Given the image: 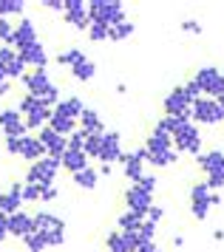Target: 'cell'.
I'll return each mask as SVG.
<instances>
[{"mask_svg":"<svg viewBox=\"0 0 224 252\" xmlns=\"http://www.w3.org/2000/svg\"><path fill=\"white\" fill-rule=\"evenodd\" d=\"M0 80H9V77H6V68H3V65H0Z\"/></svg>","mask_w":224,"mask_h":252,"instance_id":"obj_55","label":"cell"},{"mask_svg":"<svg viewBox=\"0 0 224 252\" xmlns=\"http://www.w3.org/2000/svg\"><path fill=\"white\" fill-rule=\"evenodd\" d=\"M63 20H66L74 32H85L88 34L91 29V12L85 0H66V12H63Z\"/></svg>","mask_w":224,"mask_h":252,"instance_id":"obj_13","label":"cell"},{"mask_svg":"<svg viewBox=\"0 0 224 252\" xmlns=\"http://www.w3.org/2000/svg\"><path fill=\"white\" fill-rule=\"evenodd\" d=\"M60 161H63V170H68L71 176L79 170H85V167H91V159L85 156V150H74V148H68Z\"/></svg>","mask_w":224,"mask_h":252,"instance_id":"obj_25","label":"cell"},{"mask_svg":"<svg viewBox=\"0 0 224 252\" xmlns=\"http://www.w3.org/2000/svg\"><path fill=\"white\" fill-rule=\"evenodd\" d=\"M60 190H57V184H40V204H48V201H54Z\"/></svg>","mask_w":224,"mask_h":252,"instance_id":"obj_42","label":"cell"},{"mask_svg":"<svg viewBox=\"0 0 224 252\" xmlns=\"http://www.w3.org/2000/svg\"><path fill=\"white\" fill-rule=\"evenodd\" d=\"M23 247H26V252H45L48 250V244L43 241V235H37V232H32L29 238H23Z\"/></svg>","mask_w":224,"mask_h":252,"instance_id":"obj_37","label":"cell"},{"mask_svg":"<svg viewBox=\"0 0 224 252\" xmlns=\"http://www.w3.org/2000/svg\"><path fill=\"white\" fill-rule=\"evenodd\" d=\"M156 184H159V179H156V176H153V173H148L145 179L139 182V187H142V190H148V193L153 195V193H156Z\"/></svg>","mask_w":224,"mask_h":252,"instance_id":"obj_45","label":"cell"},{"mask_svg":"<svg viewBox=\"0 0 224 252\" xmlns=\"http://www.w3.org/2000/svg\"><path fill=\"white\" fill-rule=\"evenodd\" d=\"M162 108H165V116H187V119H193V99L185 94L182 85L168 91V96L162 99Z\"/></svg>","mask_w":224,"mask_h":252,"instance_id":"obj_11","label":"cell"},{"mask_svg":"<svg viewBox=\"0 0 224 252\" xmlns=\"http://www.w3.org/2000/svg\"><path fill=\"white\" fill-rule=\"evenodd\" d=\"M196 164L202 167L204 182L210 184V190L219 193L224 187V153L222 150H204L196 156Z\"/></svg>","mask_w":224,"mask_h":252,"instance_id":"obj_4","label":"cell"},{"mask_svg":"<svg viewBox=\"0 0 224 252\" xmlns=\"http://www.w3.org/2000/svg\"><path fill=\"white\" fill-rule=\"evenodd\" d=\"M111 170H113L111 164H102V167H100V176H111Z\"/></svg>","mask_w":224,"mask_h":252,"instance_id":"obj_52","label":"cell"},{"mask_svg":"<svg viewBox=\"0 0 224 252\" xmlns=\"http://www.w3.org/2000/svg\"><path fill=\"white\" fill-rule=\"evenodd\" d=\"M85 108H88V105H85L82 96H77V94H66L54 111H60V114H66V116H71V119H77V122H79V116H82Z\"/></svg>","mask_w":224,"mask_h":252,"instance_id":"obj_26","label":"cell"},{"mask_svg":"<svg viewBox=\"0 0 224 252\" xmlns=\"http://www.w3.org/2000/svg\"><path fill=\"white\" fill-rule=\"evenodd\" d=\"M134 32H136V26L131 23V20H125V23H119V26H113L111 29V43H122V40H128V37H134Z\"/></svg>","mask_w":224,"mask_h":252,"instance_id":"obj_35","label":"cell"},{"mask_svg":"<svg viewBox=\"0 0 224 252\" xmlns=\"http://www.w3.org/2000/svg\"><path fill=\"white\" fill-rule=\"evenodd\" d=\"M71 182L77 184L79 190H97V184H100V170H97V167H85V170L74 173Z\"/></svg>","mask_w":224,"mask_h":252,"instance_id":"obj_28","label":"cell"},{"mask_svg":"<svg viewBox=\"0 0 224 252\" xmlns=\"http://www.w3.org/2000/svg\"><path fill=\"white\" fill-rule=\"evenodd\" d=\"M34 232L43 235V241L48 244V250L66 244V221L57 216V213H51V210H37L34 213Z\"/></svg>","mask_w":224,"mask_h":252,"instance_id":"obj_2","label":"cell"},{"mask_svg":"<svg viewBox=\"0 0 224 252\" xmlns=\"http://www.w3.org/2000/svg\"><path fill=\"white\" fill-rule=\"evenodd\" d=\"M193 80H196V85L202 88V94H207L210 99H219L224 94V74L216 65H204V68H199L196 74H193Z\"/></svg>","mask_w":224,"mask_h":252,"instance_id":"obj_9","label":"cell"},{"mask_svg":"<svg viewBox=\"0 0 224 252\" xmlns=\"http://www.w3.org/2000/svg\"><path fill=\"white\" fill-rule=\"evenodd\" d=\"M20 159H26V161H40V159H45V148H43V142L34 136V133H29V136H23L20 139V153H17Z\"/></svg>","mask_w":224,"mask_h":252,"instance_id":"obj_24","label":"cell"},{"mask_svg":"<svg viewBox=\"0 0 224 252\" xmlns=\"http://www.w3.org/2000/svg\"><path fill=\"white\" fill-rule=\"evenodd\" d=\"M125 150H122V133L119 130H105L102 133V153L100 161L102 164H113V161H122Z\"/></svg>","mask_w":224,"mask_h":252,"instance_id":"obj_17","label":"cell"},{"mask_svg":"<svg viewBox=\"0 0 224 252\" xmlns=\"http://www.w3.org/2000/svg\"><path fill=\"white\" fill-rule=\"evenodd\" d=\"M88 57V54H85V51H82V48L79 46H71V48H66V51H60V54H57V63H60V65H63V68H74V65H77L79 60H85Z\"/></svg>","mask_w":224,"mask_h":252,"instance_id":"obj_32","label":"cell"},{"mask_svg":"<svg viewBox=\"0 0 224 252\" xmlns=\"http://www.w3.org/2000/svg\"><path fill=\"white\" fill-rule=\"evenodd\" d=\"M193 122L196 125H219L224 122V108L219 99H210V96H202L193 102Z\"/></svg>","mask_w":224,"mask_h":252,"instance_id":"obj_8","label":"cell"},{"mask_svg":"<svg viewBox=\"0 0 224 252\" xmlns=\"http://www.w3.org/2000/svg\"><path fill=\"white\" fill-rule=\"evenodd\" d=\"M6 238H11V235H9V216H3V213H0V244H3Z\"/></svg>","mask_w":224,"mask_h":252,"instance_id":"obj_48","label":"cell"},{"mask_svg":"<svg viewBox=\"0 0 224 252\" xmlns=\"http://www.w3.org/2000/svg\"><path fill=\"white\" fill-rule=\"evenodd\" d=\"M34 232V216L29 213V210H17V213H11L9 216V235L11 238H29Z\"/></svg>","mask_w":224,"mask_h":252,"instance_id":"obj_19","label":"cell"},{"mask_svg":"<svg viewBox=\"0 0 224 252\" xmlns=\"http://www.w3.org/2000/svg\"><path fill=\"white\" fill-rule=\"evenodd\" d=\"M60 167H63V161L54 159V156H45V159L34 161L26 170V184H54Z\"/></svg>","mask_w":224,"mask_h":252,"instance_id":"obj_6","label":"cell"},{"mask_svg":"<svg viewBox=\"0 0 224 252\" xmlns=\"http://www.w3.org/2000/svg\"><path fill=\"white\" fill-rule=\"evenodd\" d=\"M182 29H185L187 34H202V23H199V20H185Z\"/></svg>","mask_w":224,"mask_h":252,"instance_id":"obj_47","label":"cell"},{"mask_svg":"<svg viewBox=\"0 0 224 252\" xmlns=\"http://www.w3.org/2000/svg\"><path fill=\"white\" fill-rule=\"evenodd\" d=\"M179 161V150H168V153H148V164L153 167H170Z\"/></svg>","mask_w":224,"mask_h":252,"instance_id":"obj_34","label":"cell"},{"mask_svg":"<svg viewBox=\"0 0 224 252\" xmlns=\"http://www.w3.org/2000/svg\"><path fill=\"white\" fill-rule=\"evenodd\" d=\"M20 54V60L29 65L32 71H37V68H48V51H45V46L43 43H34V46H29V48H23V51H17Z\"/></svg>","mask_w":224,"mask_h":252,"instance_id":"obj_22","label":"cell"},{"mask_svg":"<svg viewBox=\"0 0 224 252\" xmlns=\"http://www.w3.org/2000/svg\"><path fill=\"white\" fill-rule=\"evenodd\" d=\"M48 127H54L57 133H63V136H71V133H77L79 130V122L77 119H71V116L60 114V111H51V122Z\"/></svg>","mask_w":224,"mask_h":252,"instance_id":"obj_27","label":"cell"},{"mask_svg":"<svg viewBox=\"0 0 224 252\" xmlns=\"http://www.w3.org/2000/svg\"><path fill=\"white\" fill-rule=\"evenodd\" d=\"M145 150L148 153H168V150H176L173 148V136H170L168 130H159L153 127L145 139Z\"/></svg>","mask_w":224,"mask_h":252,"instance_id":"obj_23","label":"cell"},{"mask_svg":"<svg viewBox=\"0 0 224 252\" xmlns=\"http://www.w3.org/2000/svg\"><path fill=\"white\" fill-rule=\"evenodd\" d=\"M37 139L43 142L45 156H54V159H63V153L68 150V136H63V133H57L54 127H48V125L37 130Z\"/></svg>","mask_w":224,"mask_h":252,"instance_id":"obj_16","label":"cell"},{"mask_svg":"<svg viewBox=\"0 0 224 252\" xmlns=\"http://www.w3.org/2000/svg\"><path fill=\"white\" fill-rule=\"evenodd\" d=\"M162 216H165V210H162V207H153V210L148 213V221H153V224H159V221H162Z\"/></svg>","mask_w":224,"mask_h":252,"instance_id":"obj_49","label":"cell"},{"mask_svg":"<svg viewBox=\"0 0 224 252\" xmlns=\"http://www.w3.org/2000/svg\"><path fill=\"white\" fill-rule=\"evenodd\" d=\"M219 102H222V108H224V94H222V96H219Z\"/></svg>","mask_w":224,"mask_h":252,"instance_id":"obj_56","label":"cell"},{"mask_svg":"<svg viewBox=\"0 0 224 252\" xmlns=\"http://www.w3.org/2000/svg\"><path fill=\"white\" fill-rule=\"evenodd\" d=\"M34 43H40V37H37V26H34V20H29V17H20V20L14 23L11 46L17 48V51H23V48L34 46Z\"/></svg>","mask_w":224,"mask_h":252,"instance_id":"obj_18","label":"cell"},{"mask_svg":"<svg viewBox=\"0 0 224 252\" xmlns=\"http://www.w3.org/2000/svg\"><path fill=\"white\" fill-rule=\"evenodd\" d=\"M173 148L179 153H190V156H199L202 153V130L196 122H185V125L173 133Z\"/></svg>","mask_w":224,"mask_h":252,"instance_id":"obj_7","label":"cell"},{"mask_svg":"<svg viewBox=\"0 0 224 252\" xmlns=\"http://www.w3.org/2000/svg\"><path fill=\"white\" fill-rule=\"evenodd\" d=\"M210 207H213V190H210V184L207 182H196L190 187V213L193 218H204L210 216Z\"/></svg>","mask_w":224,"mask_h":252,"instance_id":"obj_12","label":"cell"},{"mask_svg":"<svg viewBox=\"0 0 224 252\" xmlns=\"http://www.w3.org/2000/svg\"><path fill=\"white\" fill-rule=\"evenodd\" d=\"M11 37H14V23L9 17H0V46H11Z\"/></svg>","mask_w":224,"mask_h":252,"instance_id":"obj_39","label":"cell"},{"mask_svg":"<svg viewBox=\"0 0 224 252\" xmlns=\"http://www.w3.org/2000/svg\"><path fill=\"white\" fill-rule=\"evenodd\" d=\"M14 57H17V48L14 46H0V65H3V68H6Z\"/></svg>","mask_w":224,"mask_h":252,"instance_id":"obj_43","label":"cell"},{"mask_svg":"<svg viewBox=\"0 0 224 252\" xmlns=\"http://www.w3.org/2000/svg\"><path fill=\"white\" fill-rule=\"evenodd\" d=\"M88 12H91V23H105V26H119L125 23V3L119 0H88Z\"/></svg>","mask_w":224,"mask_h":252,"instance_id":"obj_5","label":"cell"},{"mask_svg":"<svg viewBox=\"0 0 224 252\" xmlns=\"http://www.w3.org/2000/svg\"><path fill=\"white\" fill-rule=\"evenodd\" d=\"M142 224H145V218L131 213V210H122V213L116 216V229H122V232H139Z\"/></svg>","mask_w":224,"mask_h":252,"instance_id":"obj_31","label":"cell"},{"mask_svg":"<svg viewBox=\"0 0 224 252\" xmlns=\"http://www.w3.org/2000/svg\"><path fill=\"white\" fill-rule=\"evenodd\" d=\"M14 108L23 114L29 130H40V127H45L48 122H51V111H54V108H48L45 102H40L37 96H32V94H20V99H17Z\"/></svg>","mask_w":224,"mask_h":252,"instance_id":"obj_3","label":"cell"},{"mask_svg":"<svg viewBox=\"0 0 224 252\" xmlns=\"http://www.w3.org/2000/svg\"><path fill=\"white\" fill-rule=\"evenodd\" d=\"M11 88H14V82L11 80H0V96H9Z\"/></svg>","mask_w":224,"mask_h":252,"instance_id":"obj_50","label":"cell"},{"mask_svg":"<svg viewBox=\"0 0 224 252\" xmlns=\"http://www.w3.org/2000/svg\"><path fill=\"white\" fill-rule=\"evenodd\" d=\"M20 85H23V94H32V96H37V99H40V102H45L48 108H57V105H60V99H63V91H60V85L51 80L48 68L29 71V74L20 80Z\"/></svg>","mask_w":224,"mask_h":252,"instance_id":"obj_1","label":"cell"},{"mask_svg":"<svg viewBox=\"0 0 224 252\" xmlns=\"http://www.w3.org/2000/svg\"><path fill=\"white\" fill-rule=\"evenodd\" d=\"M173 247H185V238L182 235H173Z\"/></svg>","mask_w":224,"mask_h":252,"instance_id":"obj_53","label":"cell"},{"mask_svg":"<svg viewBox=\"0 0 224 252\" xmlns=\"http://www.w3.org/2000/svg\"><path fill=\"white\" fill-rule=\"evenodd\" d=\"M40 6H45L48 12H57V14H63V12H66V0H43Z\"/></svg>","mask_w":224,"mask_h":252,"instance_id":"obj_46","label":"cell"},{"mask_svg":"<svg viewBox=\"0 0 224 252\" xmlns=\"http://www.w3.org/2000/svg\"><path fill=\"white\" fill-rule=\"evenodd\" d=\"M105 247H108V252H134V247H131V241L122 229H111L105 235Z\"/></svg>","mask_w":224,"mask_h":252,"instance_id":"obj_29","label":"cell"},{"mask_svg":"<svg viewBox=\"0 0 224 252\" xmlns=\"http://www.w3.org/2000/svg\"><path fill=\"white\" fill-rule=\"evenodd\" d=\"M182 88H185V94L190 96L193 102H196V99H202V88L196 85V80H187V82H185V85H182Z\"/></svg>","mask_w":224,"mask_h":252,"instance_id":"obj_44","label":"cell"},{"mask_svg":"<svg viewBox=\"0 0 224 252\" xmlns=\"http://www.w3.org/2000/svg\"><path fill=\"white\" fill-rule=\"evenodd\" d=\"M213 238L216 241H224V229H213Z\"/></svg>","mask_w":224,"mask_h":252,"instance_id":"obj_54","label":"cell"},{"mask_svg":"<svg viewBox=\"0 0 224 252\" xmlns=\"http://www.w3.org/2000/svg\"><path fill=\"white\" fill-rule=\"evenodd\" d=\"M108 37H111V26L91 23V29H88V40H91V43H105Z\"/></svg>","mask_w":224,"mask_h":252,"instance_id":"obj_36","label":"cell"},{"mask_svg":"<svg viewBox=\"0 0 224 252\" xmlns=\"http://www.w3.org/2000/svg\"><path fill=\"white\" fill-rule=\"evenodd\" d=\"M136 252H162V250L156 247V241H150V244H142V247H139Z\"/></svg>","mask_w":224,"mask_h":252,"instance_id":"obj_51","label":"cell"},{"mask_svg":"<svg viewBox=\"0 0 224 252\" xmlns=\"http://www.w3.org/2000/svg\"><path fill=\"white\" fill-rule=\"evenodd\" d=\"M145 164H148L145 145H142V148H134L131 153H125V156H122V173H125V179H128L131 184H139L148 176Z\"/></svg>","mask_w":224,"mask_h":252,"instance_id":"obj_10","label":"cell"},{"mask_svg":"<svg viewBox=\"0 0 224 252\" xmlns=\"http://www.w3.org/2000/svg\"><path fill=\"white\" fill-rule=\"evenodd\" d=\"M23 182H11L3 193H0V213L3 216H11V213H17L23 210Z\"/></svg>","mask_w":224,"mask_h":252,"instance_id":"obj_20","label":"cell"},{"mask_svg":"<svg viewBox=\"0 0 224 252\" xmlns=\"http://www.w3.org/2000/svg\"><path fill=\"white\" fill-rule=\"evenodd\" d=\"M79 127H82L88 136H102V133L108 130L105 119H102V114L97 111V108H91V105L82 111V116H79Z\"/></svg>","mask_w":224,"mask_h":252,"instance_id":"obj_21","label":"cell"},{"mask_svg":"<svg viewBox=\"0 0 224 252\" xmlns=\"http://www.w3.org/2000/svg\"><path fill=\"white\" fill-rule=\"evenodd\" d=\"M23 201H26V204L40 201V184H26L23 182Z\"/></svg>","mask_w":224,"mask_h":252,"instance_id":"obj_41","label":"cell"},{"mask_svg":"<svg viewBox=\"0 0 224 252\" xmlns=\"http://www.w3.org/2000/svg\"><path fill=\"white\" fill-rule=\"evenodd\" d=\"M71 77H74V80H77V82H91V80H94V77H97V63H94V60H91V57L79 60L77 65L71 68Z\"/></svg>","mask_w":224,"mask_h":252,"instance_id":"obj_30","label":"cell"},{"mask_svg":"<svg viewBox=\"0 0 224 252\" xmlns=\"http://www.w3.org/2000/svg\"><path fill=\"white\" fill-rule=\"evenodd\" d=\"M26 0H0V17H23Z\"/></svg>","mask_w":224,"mask_h":252,"instance_id":"obj_33","label":"cell"},{"mask_svg":"<svg viewBox=\"0 0 224 252\" xmlns=\"http://www.w3.org/2000/svg\"><path fill=\"white\" fill-rule=\"evenodd\" d=\"M0 130L6 139H20V136H29L32 130L26 127V119L17 108H3L0 111Z\"/></svg>","mask_w":224,"mask_h":252,"instance_id":"obj_14","label":"cell"},{"mask_svg":"<svg viewBox=\"0 0 224 252\" xmlns=\"http://www.w3.org/2000/svg\"><path fill=\"white\" fill-rule=\"evenodd\" d=\"M125 204H128L131 213L148 218V213L153 210V195L148 193V190H142L139 184H131V187L125 190Z\"/></svg>","mask_w":224,"mask_h":252,"instance_id":"obj_15","label":"cell"},{"mask_svg":"<svg viewBox=\"0 0 224 252\" xmlns=\"http://www.w3.org/2000/svg\"><path fill=\"white\" fill-rule=\"evenodd\" d=\"M156 227L159 224H153V221H148L145 218V224L139 227V241H142V244H150V241L156 238Z\"/></svg>","mask_w":224,"mask_h":252,"instance_id":"obj_40","label":"cell"},{"mask_svg":"<svg viewBox=\"0 0 224 252\" xmlns=\"http://www.w3.org/2000/svg\"><path fill=\"white\" fill-rule=\"evenodd\" d=\"M85 156H88V159H97L100 161V153H102V136H88L85 139Z\"/></svg>","mask_w":224,"mask_h":252,"instance_id":"obj_38","label":"cell"}]
</instances>
